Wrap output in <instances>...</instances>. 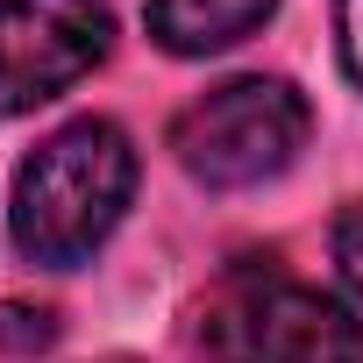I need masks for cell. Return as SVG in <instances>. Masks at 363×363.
Here are the masks:
<instances>
[{"mask_svg": "<svg viewBox=\"0 0 363 363\" xmlns=\"http://www.w3.org/2000/svg\"><path fill=\"white\" fill-rule=\"evenodd\" d=\"M128 200H135V143L114 121L86 114V121H65L57 135H43L22 157L8 228H15V250L29 264L72 271L121 228Z\"/></svg>", "mask_w": 363, "mask_h": 363, "instance_id": "1", "label": "cell"}, {"mask_svg": "<svg viewBox=\"0 0 363 363\" xmlns=\"http://www.w3.org/2000/svg\"><path fill=\"white\" fill-rule=\"evenodd\" d=\"M200 335L214 363H363V320L320 285L285 278L271 257L235 264L214 285Z\"/></svg>", "mask_w": 363, "mask_h": 363, "instance_id": "2", "label": "cell"}, {"mask_svg": "<svg viewBox=\"0 0 363 363\" xmlns=\"http://www.w3.org/2000/svg\"><path fill=\"white\" fill-rule=\"evenodd\" d=\"M306 128H313V114H306V93L299 86L264 79V72H242V79H221L214 93H200L193 107H178L171 157L186 164L200 186L242 193V186L278 178L306 150Z\"/></svg>", "mask_w": 363, "mask_h": 363, "instance_id": "3", "label": "cell"}, {"mask_svg": "<svg viewBox=\"0 0 363 363\" xmlns=\"http://www.w3.org/2000/svg\"><path fill=\"white\" fill-rule=\"evenodd\" d=\"M114 43L100 0H0V114H29L79 86Z\"/></svg>", "mask_w": 363, "mask_h": 363, "instance_id": "4", "label": "cell"}, {"mask_svg": "<svg viewBox=\"0 0 363 363\" xmlns=\"http://www.w3.org/2000/svg\"><path fill=\"white\" fill-rule=\"evenodd\" d=\"M278 0H150V36L171 57H214L271 22Z\"/></svg>", "mask_w": 363, "mask_h": 363, "instance_id": "5", "label": "cell"}, {"mask_svg": "<svg viewBox=\"0 0 363 363\" xmlns=\"http://www.w3.org/2000/svg\"><path fill=\"white\" fill-rule=\"evenodd\" d=\"M335 271H342V285L363 299V207H349V214L335 221Z\"/></svg>", "mask_w": 363, "mask_h": 363, "instance_id": "6", "label": "cell"}, {"mask_svg": "<svg viewBox=\"0 0 363 363\" xmlns=\"http://www.w3.org/2000/svg\"><path fill=\"white\" fill-rule=\"evenodd\" d=\"M335 36H342V65L363 86V0H335Z\"/></svg>", "mask_w": 363, "mask_h": 363, "instance_id": "7", "label": "cell"}]
</instances>
